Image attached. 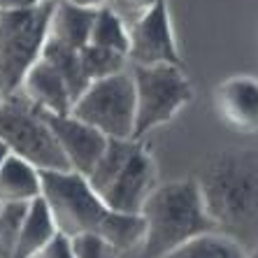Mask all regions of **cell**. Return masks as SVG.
Here are the masks:
<instances>
[{
    "mask_svg": "<svg viewBox=\"0 0 258 258\" xmlns=\"http://www.w3.org/2000/svg\"><path fill=\"white\" fill-rule=\"evenodd\" d=\"M42 198L49 205L58 233L68 237L86 233L100 235L116 251L142 244V216L112 210L84 174L75 170L42 172Z\"/></svg>",
    "mask_w": 258,
    "mask_h": 258,
    "instance_id": "6da1fadb",
    "label": "cell"
},
{
    "mask_svg": "<svg viewBox=\"0 0 258 258\" xmlns=\"http://www.w3.org/2000/svg\"><path fill=\"white\" fill-rule=\"evenodd\" d=\"M214 230L258 244V149H226L205 161L196 177Z\"/></svg>",
    "mask_w": 258,
    "mask_h": 258,
    "instance_id": "7a4b0ae2",
    "label": "cell"
},
{
    "mask_svg": "<svg viewBox=\"0 0 258 258\" xmlns=\"http://www.w3.org/2000/svg\"><path fill=\"white\" fill-rule=\"evenodd\" d=\"M140 216L144 221V237L140 244L144 258H165L184 242L214 230L196 177L158 184Z\"/></svg>",
    "mask_w": 258,
    "mask_h": 258,
    "instance_id": "3957f363",
    "label": "cell"
},
{
    "mask_svg": "<svg viewBox=\"0 0 258 258\" xmlns=\"http://www.w3.org/2000/svg\"><path fill=\"white\" fill-rule=\"evenodd\" d=\"M86 179L112 210L140 214L147 198L158 186V170L154 156L140 140L109 138L100 161Z\"/></svg>",
    "mask_w": 258,
    "mask_h": 258,
    "instance_id": "277c9868",
    "label": "cell"
},
{
    "mask_svg": "<svg viewBox=\"0 0 258 258\" xmlns=\"http://www.w3.org/2000/svg\"><path fill=\"white\" fill-rule=\"evenodd\" d=\"M54 3L49 0L33 10L0 12V89L5 96L19 93L30 68L42 58Z\"/></svg>",
    "mask_w": 258,
    "mask_h": 258,
    "instance_id": "5b68a950",
    "label": "cell"
},
{
    "mask_svg": "<svg viewBox=\"0 0 258 258\" xmlns=\"http://www.w3.org/2000/svg\"><path fill=\"white\" fill-rule=\"evenodd\" d=\"M0 142L10 154L28 161L37 170H70L47 119L24 96H7L0 102Z\"/></svg>",
    "mask_w": 258,
    "mask_h": 258,
    "instance_id": "8992f818",
    "label": "cell"
},
{
    "mask_svg": "<svg viewBox=\"0 0 258 258\" xmlns=\"http://www.w3.org/2000/svg\"><path fill=\"white\" fill-rule=\"evenodd\" d=\"M135 82V140L165 126L193 98L181 66H133Z\"/></svg>",
    "mask_w": 258,
    "mask_h": 258,
    "instance_id": "52a82bcc",
    "label": "cell"
},
{
    "mask_svg": "<svg viewBox=\"0 0 258 258\" xmlns=\"http://www.w3.org/2000/svg\"><path fill=\"white\" fill-rule=\"evenodd\" d=\"M77 119L100 131L107 138L126 140L135 135V82L131 72L91 82L77 98L72 112ZM135 140V138H133Z\"/></svg>",
    "mask_w": 258,
    "mask_h": 258,
    "instance_id": "ba28073f",
    "label": "cell"
},
{
    "mask_svg": "<svg viewBox=\"0 0 258 258\" xmlns=\"http://www.w3.org/2000/svg\"><path fill=\"white\" fill-rule=\"evenodd\" d=\"M128 60L133 66H181L168 0H158L128 28Z\"/></svg>",
    "mask_w": 258,
    "mask_h": 258,
    "instance_id": "9c48e42d",
    "label": "cell"
},
{
    "mask_svg": "<svg viewBox=\"0 0 258 258\" xmlns=\"http://www.w3.org/2000/svg\"><path fill=\"white\" fill-rule=\"evenodd\" d=\"M42 114L54 133L58 147L66 154L70 170L89 177V172L100 161L109 138L96 131L93 126H89L86 121L77 119L75 114H49V112H42Z\"/></svg>",
    "mask_w": 258,
    "mask_h": 258,
    "instance_id": "30bf717a",
    "label": "cell"
},
{
    "mask_svg": "<svg viewBox=\"0 0 258 258\" xmlns=\"http://www.w3.org/2000/svg\"><path fill=\"white\" fill-rule=\"evenodd\" d=\"M214 109L230 128L258 133V77L230 75L214 86Z\"/></svg>",
    "mask_w": 258,
    "mask_h": 258,
    "instance_id": "8fae6325",
    "label": "cell"
},
{
    "mask_svg": "<svg viewBox=\"0 0 258 258\" xmlns=\"http://www.w3.org/2000/svg\"><path fill=\"white\" fill-rule=\"evenodd\" d=\"M19 93L40 112H49V114H70L75 105V96L68 82L44 58H40L30 68Z\"/></svg>",
    "mask_w": 258,
    "mask_h": 258,
    "instance_id": "7c38bea8",
    "label": "cell"
},
{
    "mask_svg": "<svg viewBox=\"0 0 258 258\" xmlns=\"http://www.w3.org/2000/svg\"><path fill=\"white\" fill-rule=\"evenodd\" d=\"M42 198V170L7 154L0 168V205H30Z\"/></svg>",
    "mask_w": 258,
    "mask_h": 258,
    "instance_id": "4fadbf2b",
    "label": "cell"
},
{
    "mask_svg": "<svg viewBox=\"0 0 258 258\" xmlns=\"http://www.w3.org/2000/svg\"><path fill=\"white\" fill-rule=\"evenodd\" d=\"M96 12L98 10H86V7H77L66 0H56L54 12L49 19V40L77 49V51L84 49L89 44Z\"/></svg>",
    "mask_w": 258,
    "mask_h": 258,
    "instance_id": "5bb4252c",
    "label": "cell"
},
{
    "mask_svg": "<svg viewBox=\"0 0 258 258\" xmlns=\"http://www.w3.org/2000/svg\"><path fill=\"white\" fill-rule=\"evenodd\" d=\"M58 228H56V221L51 212H49V205L44 203V198H37L28 205L24 216V223H21V230H19V242H17V253L14 258H37L44 246L56 237Z\"/></svg>",
    "mask_w": 258,
    "mask_h": 258,
    "instance_id": "9a60e30c",
    "label": "cell"
},
{
    "mask_svg": "<svg viewBox=\"0 0 258 258\" xmlns=\"http://www.w3.org/2000/svg\"><path fill=\"white\" fill-rule=\"evenodd\" d=\"M165 258H249V251L230 235L221 230H207L177 246Z\"/></svg>",
    "mask_w": 258,
    "mask_h": 258,
    "instance_id": "2e32d148",
    "label": "cell"
},
{
    "mask_svg": "<svg viewBox=\"0 0 258 258\" xmlns=\"http://www.w3.org/2000/svg\"><path fill=\"white\" fill-rule=\"evenodd\" d=\"M42 58L58 70V75L68 82L72 96H75V102H77V98L82 96L91 84L89 79H86V75H84V68H82L79 51L77 49L66 47V44L54 42V40H47L44 51H42Z\"/></svg>",
    "mask_w": 258,
    "mask_h": 258,
    "instance_id": "e0dca14e",
    "label": "cell"
},
{
    "mask_svg": "<svg viewBox=\"0 0 258 258\" xmlns=\"http://www.w3.org/2000/svg\"><path fill=\"white\" fill-rule=\"evenodd\" d=\"M89 44H96L102 49H112L128 56V26L116 17L109 7H102L96 12V21L91 28Z\"/></svg>",
    "mask_w": 258,
    "mask_h": 258,
    "instance_id": "ac0fdd59",
    "label": "cell"
},
{
    "mask_svg": "<svg viewBox=\"0 0 258 258\" xmlns=\"http://www.w3.org/2000/svg\"><path fill=\"white\" fill-rule=\"evenodd\" d=\"M79 58H82V68H84V75L89 82L126 72V66H128L126 54L96 47V44H86L84 49H79Z\"/></svg>",
    "mask_w": 258,
    "mask_h": 258,
    "instance_id": "d6986e66",
    "label": "cell"
},
{
    "mask_svg": "<svg viewBox=\"0 0 258 258\" xmlns=\"http://www.w3.org/2000/svg\"><path fill=\"white\" fill-rule=\"evenodd\" d=\"M28 205H0V258H14Z\"/></svg>",
    "mask_w": 258,
    "mask_h": 258,
    "instance_id": "ffe728a7",
    "label": "cell"
},
{
    "mask_svg": "<svg viewBox=\"0 0 258 258\" xmlns=\"http://www.w3.org/2000/svg\"><path fill=\"white\" fill-rule=\"evenodd\" d=\"M70 244H72L75 258H112V253L116 251L105 237L89 235V233L70 237Z\"/></svg>",
    "mask_w": 258,
    "mask_h": 258,
    "instance_id": "44dd1931",
    "label": "cell"
},
{
    "mask_svg": "<svg viewBox=\"0 0 258 258\" xmlns=\"http://www.w3.org/2000/svg\"><path fill=\"white\" fill-rule=\"evenodd\" d=\"M156 3L158 0H109L107 7L131 28V26L135 24L138 19H142Z\"/></svg>",
    "mask_w": 258,
    "mask_h": 258,
    "instance_id": "7402d4cb",
    "label": "cell"
},
{
    "mask_svg": "<svg viewBox=\"0 0 258 258\" xmlns=\"http://www.w3.org/2000/svg\"><path fill=\"white\" fill-rule=\"evenodd\" d=\"M37 258H75L72 253V244H70V237L63 233H56V237L44 246L40 256Z\"/></svg>",
    "mask_w": 258,
    "mask_h": 258,
    "instance_id": "603a6c76",
    "label": "cell"
},
{
    "mask_svg": "<svg viewBox=\"0 0 258 258\" xmlns=\"http://www.w3.org/2000/svg\"><path fill=\"white\" fill-rule=\"evenodd\" d=\"M49 3V0H0V12H19V10H33Z\"/></svg>",
    "mask_w": 258,
    "mask_h": 258,
    "instance_id": "cb8c5ba5",
    "label": "cell"
},
{
    "mask_svg": "<svg viewBox=\"0 0 258 258\" xmlns=\"http://www.w3.org/2000/svg\"><path fill=\"white\" fill-rule=\"evenodd\" d=\"M66 3H72L77 7H86V10H102V7H107L109 0H66Z\"/></svg>",
    "mask_w": 258,
    "mask_h": 258,
    "instance_id": "d4e9b609",
    "label": "cell"
},
{
    "mask_svg": "<svg viewBox=\"0 0 258 258\" xmlns=\"http://www.w3.org/2000/svg\"><path fill=\"white\" fill-rule=\"evenodd\" d=\"M7 154H10V149H7L5 144L0 142V168H3V163H5V158H7Z\"/></svg>",
    "mask_w": 258,
    "mask_h": 258,
    "instance_id": "484cf974",
    "label": "cell"
},
{
    "mask_svg": "<svg viewBox=\"0 0 258 258\" xmlns=\"http://www.w3.org/2000/svg\"><path fill=\"white\" fill-rule=\"evenodd\" d=\"M249 258H258V244H256V246H253L251 251H249Z\"/></svg>",
    "mask_w": 258,
    "mask_h": 258,
    "instance_id": "4316f807",
    "label": "cell"
},
{
    "mask_svg": "<svg viewBox=\"0 0 258 258\" xmlns=\"http://www.w3.org/2000/svg\"><path fill=\"white\" fill-rule=\"evenodd\" d=\"M5 98H7V96H5V93H3V89H0V102L5 100Z\"/></svg>",
    "mask_w": 258,
    "mask_h": 258,
    "instance_id": "83f0119b",
    "label": "cell"
}]
</instances>
